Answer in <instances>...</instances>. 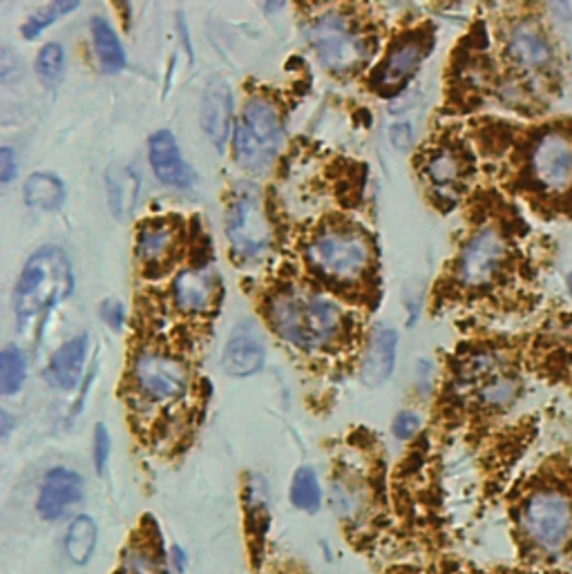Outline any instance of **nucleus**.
Returning a JSON list of instances; mask_svg holds the SVG:
<instances>
[{"label": "nucleus", "mask_w": 572, "mask_h": 574, "mask_svg": "<svg viewBox=\"0 0 572 574\" xmlns=\"http://www.w3.org/2000/svg\"><path fill=\"white\" fill-rule=\"evenodd\" d=\"M555 257L557 242L537 233L518 206L492 188L477 197L475 222L454 257L452 282L465 297L530 316L544 304Z\"/></svg>", "instance_id": "1"}, {"label": "nucleus", "mask_w": 572, "mask_h": 574, "mask_svg": "<svg viewBox=\"0 0 572 574\" xmlns=\"http://www.w3.org/2000/svg\"><path fill=\"white\" fill-rule=\"evenodd\" d=\"M477 141L501 192L544 224H572V115L537 121L483 117Z\"/></svg>", "instance_id": "2"}, {"label": "nucleus", "mask_w": 572, "mask_h": 574, "mask_svg": "<svg viewBox=\"0 0 572 574\" xmlns=\"http://www.w3.org/2000/svg\"><path fill=\"white\" fill-rule=\"evenodd\" d=\"M497 36L503 77L497 103L524 121L550 117L570 79V59L550 3H516Z\"/></svg>", "instance_id": "3"}, {"label": "nucleus", "mask_w": 572, "mask_h": 574, "mask_svg": "<svg viewBox=\"0 0 572 574\" xmlns=\"http://www.w3.org/2000/svg\"><path fill=\"white\" fill-rule=\"evenodd\" d=\"M516 524L535 552L555 557L572 546V445L548 456L528 479Z\"/></svg>", "instance_id": "4"}, {"label": "nucleus", "mask_w": 572, "mask_h": 574, "mask_svg": "<svg viewBox=\"0 0 572 574\" xmlns=\"http://www.w3.org/2000/svg\"><path fill=\"white\" fill-rule=\"evenodd\" d=\"M269 323L291 344L304 351H320L345 333V311L331 297L291 289L278 293L269 304Z\"/></svg>", "instance_id": "5"}, {"label": "nucleus", "mask_w": 572, "mask_h": 574, "mask_svg": "<svg viewBox=\"0 0 572 574\" xmlns=\"http://www.w3.org/2000/svg\"><path fill=\"white\" fill-rule=\"evenodd\" d=\"M306 262L311 271L318 273L325 282L334 286H358L367 278L374 250L365 233L355 226L331 224L311 237L306 246Z\"/></svg>", "instance_id": "6"}, {"label": "nucleus", "mask_w": 572, "mask_h": 574, "mask_svg": "<svg viewBox=\"0 0 572 574\" xmlns=\"http://www.w3.org/2000/svg\"><path fill=\"white\" fill-rule=\"evenodd\" d=\"M74 291L72 262L59 246H43L30 259L16 282L14 313L19 323H27L43 311L55 308Z\"/></svg>", "instance_id": "7"}, {"label": "nucleus", "mask_w": 572, "mask_h": 574, "mask_svg": "<svg viewBox=\"0 0 572 574\" xmlns=\"http://www.w3.org/2000/svg\"><path fill=\"white\" fill-rule=\"evenodd\" d=\"M282 141L284 126L276 103L267 96L248 98L233 130L235 162L248 173H265L276 162Z\"/></svg>", "instance_id": "8"}, {"label": "nucleus", "mask_w": 572, "mask_h": 574, "mask_svg": "<svg viewBox=\"0 0 572 574\" xmlns=\"http://www.w3.org/2000/svg\"><path fill=\"white\" fill-rule=\"evenodd\" d=\"M226 237L240 262H257L269 253L273 231L257 186L246 184L235 188L226 211Z\"/></svg>", "instance_id": "9"}, {"label": "nucleus", "mask_w": 572, "mask_h": 574, "mask_svg": "<svg viewBox=\"0 0 572 574\" xmlns=\"http://www.w3.org/2000/svg\"><path fill=\"white\" fill-rule=\"evenodd\" d=\"M311 47L316 49L320 63L334 74H349L370 57V45L358 27L338 12L323 14L308 27Z\"/></svg>", "instance_id": "10"}, {"label": "nucleus", "mask_w": 572, "mask_h": 574, "mask_svg": "<svg viewBox=\"0 0 572 574\" xmlns=\"http://www.w3.org/2000/svg\"><path fill=\"white\" fill-rule=\"evenodd\" d=\"M432 49V38L425 30H413L396 38L383 63L372 74V85L383 96L400 92L416 74Z\"/></svg>", "instance_id": "11"}, {"label": "nucleus", "mask_w": 572, "mask_h": 574, "mask_svg": "<svg viewBox=\"0 0 572 574\" xmlns=\"http://www.w3.org/2000/svg\"><path fill=\"white\" fill-rule=\"evenodd\" d=\"M135 385L150 402H173L188 389V372L184 364L160 351H143L132 367Z\"/></svg>", "instance_id": "12"}, {"label": "nucleus", "mask_w": 572, "mask_h": 574, "mask_svg": "<svg viewBox=\"0 0 572 574\" xmlns=\"http://www.w3.org/2000/svg\"><path fill=\"white\" fill-rule=\"evenodd\" d=\"M477 173L475 154L463 145L434 148L425 162V179L450 206L458 203Z\"/></svg>", "instance_id": "13"}, {"label": "nucleus", "mask_w": 572, "mask_h": 574, "mask_svg": "<svg viewBox=\"0 0 572 574\" xmlns=\"http://www.w3.org/2000/svg\"><path fill=\"white\" fill-rule=\"evenodd\" d=\"M83 499V479L68 467L49 469L43 479L36 509L45 520H59Z\"/></svg>", "instance_id": "14"}, {"label": "nucleus", "mask_w": 572, "mask_h": 574, "mask_svg": "<svg viewBox=\"0 0 572 574\" xmlns=\"http://www.w3.org/2000/svg\"><path fill=\"white\" fill-rule=\"evenodd\" d=\"M148 160L154 177H157L162 184L177 190H188L192 186L195 175L190 166L184 162L177 139L171 130H160L150 137Z\"/></svg>", "instance_id": "15"}, {"label": "nucleus", "mask_w": 572, "mask_h": 574, "mask_svg": "<svg viewBox=\"0 0 572 574\" xmlns=\"http://www.w3.org/2000/svg\"><path fill=\"white\" fill-rule=\"evenodd\" d=\"M179 248V233L168 222H148L137 235V257L145 271H166Z\"/></svg>", "instance_id": "16"}, {"label": "nucleus", "mask_w": 572, "mask_h": 574, "mask_svg": "<svg viewBox=\"0 0 572 574\" xmlns=\"http://www.w3.org/2000/svg\"><path fill=\"white\" fill-rule=\"evenodd\" d=\"M396 347H398V333L385 325H376L370 333L365 358H362L360 380L367 387L383 385L394 374Z\"/></svg>", "instance_id": "17"}, {"label": "nucleus", "mask_w": 572, "mask_h": 574, "mask_svg": "<svg viewBox=\"0 0 572 574\" xmlns=\"http://www.w3.org/2000/svg\"><path fill=\"white\" fill-rule=\"evenodd\" d=\"M231 124H233L231 87L222 79H215L206 87L201 98V128L208 139L222 148L231 137Z\"/></svg>", "instance_id": "18"}, {"label": "nucleus", "mask_w": 572, "mask_h": 574, "mask_svg": "<svg viewBox=\"0 0 572 574\" xmlns=\"http://www.w3.org/2000/svg\"><path fill=\"white\" fill-rule=\"evenodd\" d=\"M218 284L215 278L208 271L188 269L182 271L173 282V302L182 313L197 316L215 304Z\"/></svg>", "instance_id": "19"}, {"label": "nucleus", "mask_w": 572, "mask_h": 574, "mask_svg": "<svg viewBox=\"0 0 572 574\" xmlns=\"http://www.w3.org/2000/svg\"><path fill=\"white\" fill-rule=\"evenodd\" d=\"M265 360H267V351H265L262 340H259L253 331L240 329L237 333L229 338L224 347L222 367L229 376L246 378L262 370Z\"/></svg>", "instance_id": "20"}, {"label": "nucleus", "mask_w": 572, "mask_h": 574, "mask_svg": "<svg viewBox=\"0 0 572 574\" xmlns=\"http://www.w3.org/2000/svg\"><path fill=\"white\" fill-rule=\"evenodd\" d=\"M87 355V336L72 338L63 342L55 355L49 358V364L45 370V380L63 391H70L79 385L81 374H83V364Z\"/></svg>", "instance_id": "21"}, {"label": "nucleus", "mask_w": 572, "mask_h": 574, "mask_svg": "<svg viewBox=\"0 0 572 574\" xmlns=\"http://www.w3.org/2000/svg\"><path fill=\"white\" fill-rule=\"evenodd\" d=\"M23 197L30 208L36 211H59L66 201V186L57 175L36 173L27 177L23 186Z\"/></svg>", "instance_id": "22"}, {"label": "nucleus", "mask_w": 572, "mask_h": 574, "mask_svg": "<svg viewBox=\"0 0 572 574\" xmlns=\"http://www.w3.org/2000/svg\"><path fill=\"white\" fill-rule=\"evenodd\" d=\"M90 30H92V45H94V51L101 61V68L106 72H113V74L121 72L126 68L128 59H126V49H124L117 32L113 30V25L103 19H94Z\"/></svg>", "instance_id": "23"}, {"label": "nucleus", "mask_w": 572, "mask_h": 574, "mask_svg": "<svg viewBox=\"0 0 572 574\" xmlns=\"http://www.w3.org/2000/svg\"><path fill=\"white\" fill-rule=\"evenodd\" d=\"M108 197L113 213L124 220L128 218L139 199V177L130 168H113L108 173Z\"/></svg>", "instance_id": "24"}, {"label": "nucleus", "mask_w": 572, "mask_h": 574, "mask_svg": "<svg viewBox=\"0 0 572 574\" xmlns=\"http://www.w3.org/2000/svg\"><path fill=\"white\" fill-rule=\"evenodd\" d=\"M96 548V524L94 518L81 514L77 516L66 535V552L72 563L85 565Z\"/></svg>", "instance_id": "25"}, {"label": "nucleus", "mask_w": 572, "mask_h": 574, "mask_svg": "<svg viewBox=\"0 0 572 574\" xmlns=\"http://www.w3.org/2000/svg\"><path fill=\"white\" fill-rule=\"evenodd\" d=\"M27 378V360L25 353L14 347L8 344L0 353V394L3 396H14L23 389Z\"/></svg>", "instance_id": "26"}, {"label": "nucleus", "mask_w": 572, "mask_h": 574, "mask_svg": "<svg viewBox=\"0 0 572 574\" xmlns=\"http://www.w3.org/2000/svg\"><path fill=\"white\" fill-rule=\"evenodd\" d=\"M291 503L302 512H318L323 505V490L318 483V477L311 467H300L293 485H291Z\"/></svg>", "instance_id": "27"}, {"label": "nucleus", "mask_w": 572, "mask_h": 574, "mask_svg": "<svg viewBox=\"0 0 572 574\" xmlns=\"http://www.w3.org/2000/svg\"><path fill=\"white\" fill-rule=\"evenodd\" d=\"M66 72V51L59 43H47L36 57V74L47 87H57Z\"/></svg>", "instance_id": "28"}, {"label": "nucleus", "mask_w": 572, "mask_h": 574, "mask_svg": "<svg viewBox=\"0 0 572 574\" xmlns=\"http://www.w3.org/2000/svg\"><path fill=\"white\" fill-rule=\"evenodd\" d=\"M79 5H81V3H49V5L43 8L40 12L32 14V16L27 19V23L23 25L21 32H23V36H25L27 40H34V38H38L51 23H57V19L77 12Z\"/></svg>", "instance_id": "29"}, {"label": "nucleus", "mask_w": 572, "mask_h": 574, "mask_svg": "<svg viewBox=\"0 0 572 574\" xmlns=\"http://www.w3.org/2000/svg\"><path fill=\"white\" fill-rule=\"evenodd\" d=\"M124 570H126V574H162L157 559L152 557V552L141 550V548L128 552Z\"/></svg>", "instance_id": "30"}, {"label": "nucleus", "mask_w": 572, "mask_h": 574, "mask_svg": "<svg viewBox=\"0 0 572 574\" xmlns=\"http://www.w3.org/2000/svg\"><path fill=\"white\" fill-rule=\"evenodd\" d=\"M108 458H110V434H108L106 425H96V430H94V467H96L98 475L106 472Z\"/></svg>", "instance_id": "31"}, {"label": "nucleus", "mask_w": 572, "mask_h": 574, "mask_svg": "<svg viewBox=\"0 0 572 574\" xmlns=\"http://www.w3.org/2000/svg\"><path fill=\"white\" fill-rule=\"evenodd\" d=\"M419 427H421V419L413 411H400L394 419V425H392L396 438H400V441L411 438L416 432H419Z\"/></svg>", "instance_id": "32"}, {"label": "nucleus", "mask_w": 572, "mask_h": 574, "mask_svg": "<svg viewBox=\"0 0 572 574\" xmlns=\"http://www.w3.org/2000/svg\"><path fill=\"white\" fill-rule=\"evenodd\" d=\"M101 318L115 331H121L126 323V306L119 300H106L101 304Z\"/></svg>", "instance_id": "33"}, {"label": "nucleus", "mask_w": 572, "mask_h": 574, "mask_svg": "<svg viewBox=\"0 0 572 574\" xmlns=\"http://www.w3.org/2000/svg\"><path fill=\"white\" fill-rule=\"evenodd\" d=\"M16 175H19L16 154H14L12 148H3V150H0V181L10 184Z\"/></svg>", "instance_id": "34"}, {"label": "nucleus", "mask_w": 572, "mask_h": 574, "mask_svg": "<svg viewBox=\"0 0 572 574\" xmlns=\"http://www.w3.org/2000/svg\"><path fill=\"white\" fill-rule=\"evenodd\" d=\"M389 139L398 150H407L413 143V130L409 124H396L389 132Z\"/></svg>", "instance_id": "35"}, {"label": "nucleus", "mask_w": 572, "mask_h": 574, "mask_svg": "<svg viewBox=\"0 0 572 574\" xmlns=\"http://www.w3.org/2000/svg\"><path fill=\"white\" fill-rule=\"evenodd\" d=\"M171 557H173V565H175V570H177V572H184V570H186V561H188L184 548L175 546L173 552H171Z\"/></svg>", "instance_id": "36"}, {"label": "nucleus", "mask_w": 572, "mask_h": 574, "mask_svg": "<svg viewBox=\"0 0 572 574\" xmlns=\"http://www.w3.org/2000/svg\"><path fill=\"white\" fill-rule=\"evenodd\" d=\"M0 419H3V436L10 434V413L3 411V415H0Z\"/></svg>", "instance_id": "37"}, {"label": "nucleus", "mask_w": 572, "mask_h": 574, "mask_svg": "<svg viewBox=\"0 0 572 574\" xmlns=\"http://www.w3.org/2000/svg\"><path fill=\"white\" fill-rule=\"evenodd\" d=\"M568 286H570V291H572V273H570V278H568Z\"/></svg>", "instance_id": "38"}]
</instances>
